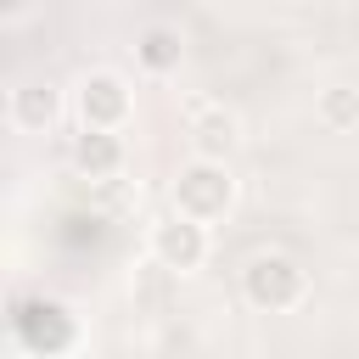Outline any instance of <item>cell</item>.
Masks as SVG:
<instances>
[{
  "instance_id": "cell-6",
  "label": "cell",
  "mask_w": 359,
  "mask_h": 359,
  "mask_svg": "<svg viewBox=\"0 0 359 359\" xmlns=\"http://www.w3.org/2000/svg\"><path fill=\"white\" fill-rule=\"evenodd\" d=\"M73 168H79L84 180H112V174L123 168V140H118L112 129L84 123V135L73 140Z\"/></svg>"
},
{
  "instance_id": "cell-5",
  "label": "cell",
  "mask_w": 359,
  "mask_h": 359,
  "mask_svg": "<svg viewBox=\"0 0 359 359\" xmlns=\"http://www.w3.org/2000/svg\"><path fill=\"white\" fill-rule=\"evenodd\" d=\"M79 112H84V123H95V129H118V123L129 118V90H123V79H118V73H90V79L79 84Z\"/></svg>"
},
{
  "instance_id": "cell-9",
  "label": "cell",
  "mask_w": 359,
  "mask_h": 359,
  "mask_svg": "<svg viewBox=\"0 0 359 359\" xmlns=\"http://www.w3.org/2000/svg\"><path fill=\"white\" fill-rule=\"evenodd\" d=\"M230 146H236V118L219 107L196 112V157H224Z\"/></svg>"
},
{
  "instance_id": "cell-1",
  "label": "cell",
  "mask_w": 359,
  "mask_h": 359,
  "mask_svg": "<svg viewBox=\"0 0 359 359\" xmlns=\"http://www.w3.org/2000/svg\"><path fill=\"white\" fill-rule=\"evenodd\" d=\"M241 286H247V303H252V309H264V314H286V309L303 303L309 275H303L297 258H286V252H258V258L247 264Z\"/></svg>"
},
{
  "instance_id": "cell-7",
  "label": "cell",
  "mask_w": 359,
  "mask_h": 359,
  "mask_svg": "<svg viewBox=\"0 0 359 359\" xmlns=\"http://www.w3.org/2000/svg\"><path fill=\"white\" fill-rule=\"evenodd\" d=\"M135 56H140V67H151V73H174L180 56H185V45H180L174 28H146L140 45H135Z\"/></svg>"
},
{
  "instance_id": "cell-3",
  "label": "cell",
  "mask_w": 359,
  "mask_h": 359,
  "mask_svg": "<svg viewBox=\"0 0 359 359\" xmlns=\"http://www.w3.org/2000/svg\"><path fill=\"white\" fill-rule=\"evenodd\" d=\"M236 202V185H230V174H224V163L219 157H196L191 168H180V180H174V208L180 213H191V219H219L224 208Z\"/></svg>"
},
{
  "instance_id": "cell-11",
  "label": "cell",
  "mask_w": 359,
  "mask_h": 359,
  "mask_svg": "<svg viewBox=\"0 0 359 359\" xmlns=\"http://www.w3.org/2000/svg\"><path fill=\"white\" fill-rule=\"evenodd\" d=\"M6 11H22V0H6Z\"/></svg>"
},
{
  "instance_id": "cell-2",
  "label": "cell",
  "mask_w": 359,
  "mask_h": 359,
  "mask_svg": "<svg viewBox=\"0 0 359 359\" xmlns=\"http://www.w3.org/2000/svg\"><path fill=\"white\" fill-rule=\"evenodd\" d=\"M11 337H17V348L22 353H67L73 348V314L62 309V303H50V297H22L17 309H11Z\"/></svg>"
},
{
  "instance_id": "cell-8",
  "label": "cell",
  "mask_w": 359,
  "mask_h": 359,
  "mask_svg": "<svg viewBox=\"0 0 359 359\" xmlns=\"http://www.w3.org/2000/svg\"><path fill=\"white\" fill-rule=\"evenodd\" d=\"M11 118H17V129H45L56 118V90L50 84H22L11 95Z\"/></svg>"
},
{
  "instance_id": "cell-10",
  "label": "cell",
  "mask_w": 359,
  "mask_h": 359,
  "mask_svg": "<svg viewBox=\"0 0 359 359\" xmlns=\"http://www.w3.org/2000/svg\"><path fill=\"white\" fill-rule=\"evenodd\" d=\"M320 118H325V129H353V123H359V90L331 84V90L320 95Z\"/></svg>"
},
{
  "instance_id": "cell-4",
  "label": "cell",
  "mask_w": 359,
  "mask_h": 359,
  "mask_svg": "<svg viewBox=\"0 0 359 359\" xmlns=\"http://www.w3.org/2000/svg\"><path fill=\"white\" fill-rule=\"evenodd\" d=\"M151 258L163 264V269H196L202 258H208V230H202V219H191V213H180L174 208V219H163L157 230H151Z\"/></svg>"
}]
</instances>
